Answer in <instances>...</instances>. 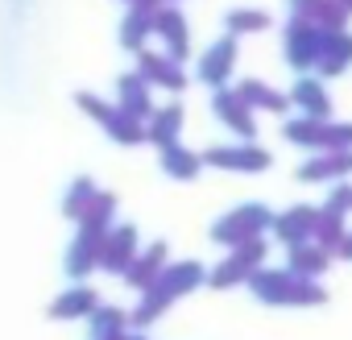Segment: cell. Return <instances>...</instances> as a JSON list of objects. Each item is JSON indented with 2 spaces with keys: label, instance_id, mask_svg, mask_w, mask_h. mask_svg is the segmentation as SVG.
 <instances>
[{
  "label": "cell",
  "instance_id": "obj_1",
  "mask_svg": "<svg viewBox=\"0 0 352 340\" xmlns=\"http://www.w3.org/2000/svg\"><path fill=\"white\" fill-rule=\"evenodd\" d=\"M199 266L195 262H187V266H174V270H162V278L145 290V303L137 307V323H149L153 315H162V307L174 299V295H179V290H191V286H199Z\"/></svg>",
  "mask_w": 352,
  "mask_h": 340
},
{
  "label": "cell",
  "instance_id": "obj_2",
  "mask_svg": "<svg viewBox=\"0 0 352 340\" xmlns=\"http://www.w3.org/2000/svg\"><path fill=\"white\" fill-rule=\"evenodd\" d=\"M253 290L261 299H270V303H319L323 299V290H315V286H307L298 278H278V274H257Z\"/></svg>",
  "mask_w": 352,
  "mask_h": 340
},
{
  "label": "cell",
  "instance_id": "obj_3",
  "mask_svg": "<svg viewBox=\"0 0 352 340\" xmlns=\"http://www.w3.org/2000/svg\"><path fill=\"white\" fill-rule=\"evenodd\" d=\"M100 307H96V290L91 286H75V290H67L54 307H50V315L54 319H79V315H96Z\"/></svg>",
  "mask_w": 352,
  "mask_h": 340
},
{
  "label": "cell",
  "instance_id": "obj_4",
  "mask_svg": "<svg viewBox=\"0 0 352 340\" xmlns=\"http://www.w3.org/2000/svg\"><path fill=\"white\" fill-rule=\"evenodd\" d=\"M124 315L116 311V307H100L96 315H91V336L87 340H124Z\"/></svg>",
  "mask_w": 352,
  "mask_h": 340
},
{
  "label": "cell",
  "instance_id": "obj_5",
  "mask_svg": "<svg viewBox=\"0 0 352 340\" xmlns=\"http://www.w3.org/2000/svg\"><path fill=\"white\" fill-rule=\"evenodd\" d=\"M162 278V245L153 249V253H145L133 270H129V286H137V290H149L153 282Z\"/></svg>",
  "mask_w": 352,
  "mask_h": 340
},
{
  "label": "cell",
  "instance_id": "obj_6",
  "mask_svg": "<svg viewBox=\"0 0 352 340\" xmlns=\"http://www.w3.org/2000/svg\"><path fill=\"white\" fill-rule=\"evenodd\" d=\"M129 249H133V233H129V229H120V233L112 237V245L104 249V270H112V274H116V270H124V266H129Z\"/></svg>",
  "mask_w": 352,
  "mask_h": 340
},
{
  "label": "cell",
  "instance_id": "obj_7",
  "mask_svg": "<svg viewBox=\"0 0 352 340\" xmlns=\"http://www.w3.org/2000/svg\"><path fill=\"white\" fill-rule=\"evenodd\" d=\"M170 166H174V175H195V162H191L187 153H183V158H179V153H170Z\"/></svg>",
  "mask_w": 352,
  "mask_h": 340
},
{
  "label": "cell",
  "instance_id": "obj_8",
  "mask_svg": "<svg viewBox=\"0 0 352 340\" xmlns=\"http://www.w3.org/2000/svg\"><path fill=\"white\" fill-rule=\"evenodd\" d=\"M319 266H323V257H319V253H302V257H298V274H315Z\"/></svg>",
  "mask_w": 352,
  "mask_h": 340
},
{
  "label": "cell",
  "instance_id": "obj_9",
  "mask_svg": "<svg viewBox=\"0 0 352 340\" xmlns=\"http://www.w3.org/2000/svg\"><path fill=\"white\" fill-rule=\"evenodd\" d=\"M344 257H352V241H348V245H344Z\"/></svg>",
  "mask_w": 352,
  "mask_h": 340
},
{
  "label": "cell",
  "instance_id": "obj_10",
  "mask_svg": "<svg viewBox=\"0 0 352 340\" xmlns=\"http://www.w3.org/2000/svg\"><path fill=\"white\" fill-rule=\"evenodd\" d=\"M124 340H141V336H124Z\"/></svg>",
  "mask_w": 352,
  "mask_h": 340
}]
</instances>
